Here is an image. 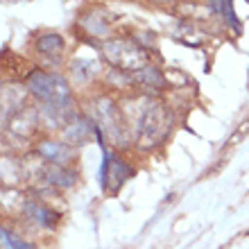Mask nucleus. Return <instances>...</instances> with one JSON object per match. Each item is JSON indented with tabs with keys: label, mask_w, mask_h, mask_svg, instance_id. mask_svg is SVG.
<instances>
[{
	"label": "nucleus",
	"mask_w": 249,
	"mask_h": 249,
	"mask_svg": "<svg viewBox=\"0 0 249 249\" xmlns=\"http://www.w3.org/2000/svg\"><path fill=\"white\" fill-rule=\"evenodd\" d=\"M27 89H30L46 107L71 105V89L66 84V79L59 77V75L34 71L27 75Z\"/></svg>",
	"instance_id": "1"
},
{
	"label": "nucleus",
	"mask_w": 249,
	"mask_h": 249,
	"mask_svg": "<svg viewBox=\"0 0 249 249\" xmlns=\"http://www.w3.org/2000/svg\"><path fill=\"white\" fill-rule=\"evenodd\" d=\"M170 127L172 120L165 111V107L159 105V102H147V107L138 118V141L145 147H152V145L163 141L165 134L170 131Z\"/></svg>",
	"instance_id": "2"
},
{
	"label": "nucleus",
	"mask_w": 249,
	"mask_h": 249,
	"mask_svg": "<svg viewBox=\"0 0 249 249\" xmlns=\"http://www.w3.org/2000/svg\"><path fill=\"white\" fill-rule=\"evenodd\" d=\"M105 54L116 68H127V71H131V68H134V71H136V68H145V59H147L145 53L136 46V43L124 41V39L107 43Z\"/></svg>",
	"instance_id": "3"
},
{
	"label": "nucleus",
	"mask_w": 249,
	"mask_h": 249,
	"mask_svg": "<svg viewBox=\"0 0 249 249\" xmlns=\"http://www.w3.org/2000/svg\"><path fill=\"white\" fill-rule=\"evenodd\" d=\"M100 175H102V177H100L102 179V188L105 190H118L120 186H123L124 179H129L131 170H129V165L123 163L118 157H111V154L107 152Z\"/></svg>",
	"instance_id": "4"
},
{
	"label": "nucleus",
	"mask_w": 249,
	"mask_h": 249,
	"mask_svg": "<svg viewBox=\"0 0 249 249\" xmlns=\"http://www.w3.org/2000/svg\"><path fill=\"white\" fill-rule=\"evenodd\" d=\"M95 111H98L100 131L102 129L109 131V136L116 141V136H120V123H118V116H116V107L109 100H100V102H95Z\"/></svg>",
	"instance_id": "5"
},
{
	"label": "nucleus",
	"mask_w": 249,
	"mask_h": 249,
	"mask_svg": "<svg viewBox=\"0 0 249 249\" xmlns=\"http://www.w3.org/2000/svg\"><path fill=\"white\" fill-rule=\"evenodd\" d=\"M39 154L43 159H48L50 163H57V165H66L72 159L71 145L61 143V141H46V143H41Z\"/></svg>",
	"instance_id": "6"
},
{
	"label": "nucleus",
	"mask_w": 249,
	"mask_h": 249,
	"mask_svg": "<svg viewBox=\"0 0 249 249\" xmlns=\"http://www.w3.org/2000/svg\"><path fill=\"white\" fill-rule=\"evenodd\" d=\"M41 179H46L48 184H53L54 188H71L75 184L77 175L71 170H66L64 165H57V163H50L41 170Z\"/></svg>",
	"instance_id": "7"
},
{
	"label": "nucleus",
	"mask_w": 249,
	"mask_h": 249,
	"mask_svg": "<svg viewBox=\"0 0 249 249\" xmlns=\"http://www.w3.org/2000/svg\"><path fill=\"white\" fill-rule=\"evenodd\" d=\"M23 213H25V217H30L32 222L39 224V227H54V224H57V213H53L48 206H43L41 202H34V199L25 202Z\"/></svg>",
	"instance_id": "8"
},
{
	"label": "nucleus",
	"mask_w": 249,
	"mask_h": 249,
	"mask_svg": "<svg viewBox=\"0 0 249 249\" xmlns=\"http://www.w3.org/2000/svg\"><path fill=\"white\" fill-rule=\"evenodd\" d=\"M36 50H39V54H43L46 59L57 61L59 54L64 53V39H61L59 34H43V36L36 41Z\"/></svg>",
	"instance_id": "9"
},
{
	"label": "nucleus",
	"mask_w": 249,
	"mask_h": 249,
	"mask_svg": "<svg viewBox=\"0 0 249 249\" xmlns=\"http://www.w3.org/2000/svg\"><path fill=\"white\" fill-rule=\"evenodd\" d=\"M0 238H2V247L5 249H34L30 243H25L23 238H18L14 231H9L7 227H2L0 231Z\"/></svg>",
	"instance_id": "10"
}]
</instances>
